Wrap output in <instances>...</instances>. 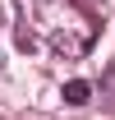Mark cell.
I'll use <instances>...</instances> for the list:
<instances>
[{
  "mask_svg": "<svg viewBox=\"0 0 115 120\" xmlns=\"http://www.w3.org/2000/svg\"><path fill=\"white\" fill-rule=\"evenodd\" d=\"M18 9V46L55 60H83L97 46L101 19L83 0H14Z\"/></svg>",
  "mask_w": 115,
  "mask_h": 120,
  "instance_id": "cell-1",
  "label": "cell"
},
{
  "mask_svg": "<svg viewBox=\"0 0 115 120\" xmlns=\"http://www.w3.org/2000/svg\"><path fill=\"white\" fill-rule=\"evenodd\" d=\"M69 106H87V97H92V88H87L83 79H74V83H65V92H60Z\"/></svg>",
  "mask_w": 115,
  "mask_h": 120,
  "instance_id": "cell-2",
  "label": "cell"
}]
</instances>
